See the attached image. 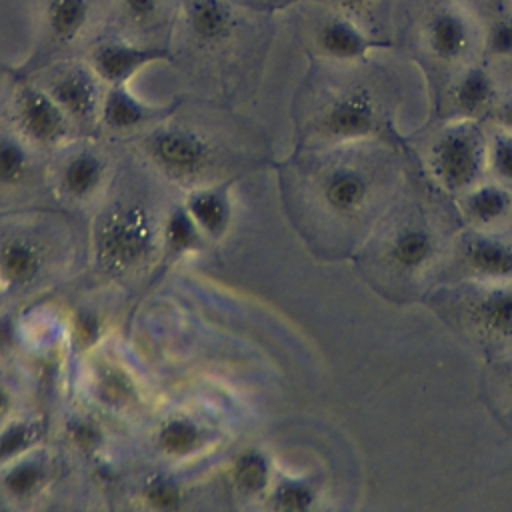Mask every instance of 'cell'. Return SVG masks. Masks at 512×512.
I'll return each mask as SVG.
<instances>
[{
    "instance_id": "obj_21",
    "label": "cell",
    "mask_w": 512,
    "mask_h": 512,
    "mask_svg": "<svg viewBox=\"0 0 512 512\" xmlns=\"http://www.w3.org/2000/svg\"><path fill=\"white\" fill-rule=\"evenodd\" d=\"M210 440L208 430L190 416H168L156 428L154 444L168 458H190L198 454Z\"/></svg>"
},
{
    "instance_id": "obj_35",
    "label": "cell",
    "mask_w": 512,
    "mask_h": 512,
    "mask_svg": "<svg viewBox=\"0 0 512 512\" xmlns=\"http://www.w3.org/2000/svg\"><path fill=\"white\" fill-rule=\"evenodd\" d=\"M122 6L132 20L144 22L156 14L158 0H122Z\"/></svg>"
},
{
    "instance_id": "obj_39",
    "label": "cell",
    "mask_w": 512,
    "mask_h": 512,
    "mask_svg": "<svg viewBox=\"0 0 512 512\" xmlns=\"http://www.w3.org/2000/svg\"><path fill=\"white\" fill-rule=\"evenodd\" d=\"M498 80V86L502 92H512V58L498 62V64H488Z\"/></svg>"
},
{
    "instance_id": "obj_13",
    "label": "cell",
    "mask_w": 512,
    "mask_h": 512,
    "mask_svg": "<svg viewBox=\"0 0 512 512\" xmlns=\"http://www.w3.org/2000/svg\"><path fill=\"white\" fill-rule=\"evenodd\" d=\"M172 60L166 48L138 46L122 40H108L98 44L90 54V68L98 80L108 86H124L142 68Z\"/></svg>"
},
{
    "instance_id": "obj_24",
    "label": "cell",
    "mask_w": 512,
    "mask_h": 512,
    "mask_svg": "<svg viewBox=\"0 0 512 512\" xmlns=\"http://www.w3.org/2000/svg\"><path fill=\"white\" fill-rule=\"evenodd\" d=\"M160 240L166 258L178 260L192 252H198L204 244V234L186 210V206H174L160 230Z\"/></svg>"
},
{
    "instance_id": "obj_30",
    "label": "cell",
    "mask_w": 512,
    "mask_h": 512,
    "mask_svg": "<svg viewBox=\"0 0 512 512\" xmlns=\"http://www.w3.org/2000/svg\"><path fill=\"white\" fill-rule=\"evenodd\" d=\"M486 166L498 182L512 186V132L490 120L486 126Z\"/></svg>"
},
{
    "instance_id": "obj_2",
    "label": "cell",
    "mask_w": 512,
    "mask_h": 512,
    "mask_svg": "<svg viewBox=\"0 0 512 512\" xmlns=\"http://www.w3.org/2000/svg\"><path fill=\"white\" fill-rule=\"evenodd\" d=\"M390 116V100L378 82L356 80L334 90L312 116V134L332 146L364 144L378 138Z\"/></svg>"
},
{
    "instance_id": "obj_8",
    "label": "cell",
    "mask_w": 512,
    "mask_h": 512,
    "mask_svg": "<svg viewBox=\"0 0 512 512\" xmlns=\"http://www.w3.org/2000/svg\"><path fill=\"white\" fill-rule=\"evenodd\" d=\"M310 40L314 52L322 60L340 66L360 64L368 60L378 48L388 46L378 42L356 20L332 8L330 4L312 24Z\"/></svg>"
},
{
    "instance_id": "obj_29",
    "label": "cell",
    "mask_w": 512,
    "mask_h": 512,
    "mask_svg": "<svg viewBox=\"0 0 512 512\" xmlns=\"http://www.w3.org/2000/svg\"><path fill=\"white\" fill-rule=\"evenodd\" d=\"M32 174L28 148L14 136H0V188H18Z\"/></svg>"
},
{
    "instance_id": "obj_22",
    "label": "cell",
    "mask_w": 512,
    "mask_h": 512,
    "mask_svg": "<svg viewBox=\"0 0 512 512\" xmlns=\"http://www.w3.org/2000/svg\"><path fill=\"white\" fill-rule=\"evenodd\" d=\"M230 482L240 496L258 498L266 494L274 482V468L268 452L258 446L240 450L230 462Z\"/></svg>"
},
{
    "instance_id": "obj_26",
    "label": "cell",
    "mask_w": 512,
    "mask_h": 512,
    "mask_svg": "<svg viewBox=\"0 0 512 512\" xmlns=\"http://www.w3.org/2000/svg\"><path fill=\"white\" fill-rule=\"evenodd\" d=\"M48 482V466L38 456H20L2 476V490L14 500L34 498Z\"/></svg>"
},
{
    "instance_id": "obj_3",
    "label": "cell",
    "mask_w": 512,
    "mask_h": 512,
    "mask_svg": "<svg viewBox=\"0 0 512 512\" xmlns=\"http://www.w3.org/2000/svg\"><path fill=\"white\" fill-rule=\"evenodd\" d=\"M160 240L146 206L138 202L110 204L94 224V258L102 274L120 278L140 268Z\"/></svg>"
},
{
    "instance_id": "obj_32",
    "label": "cell",
    "mask_w": 512,
    "mask_h": 512,
    "mask_svg": "<svg viewBox=\"0 0 512 512\" xmlns=\"http://www.w3.org/2000/svg\"><path fill=\"white\" fill-rule=\"evenodd\" d=\"M38 438V426L32 422H12L0 430V464L20 458Z\"/></svg>"
},
{
    "instance_id": "obj_15",
    "label": "cell",
    "mask_w": 512,
    "mask_h": 512,
    "mask_svg": "<svg viewBox=\"0 0 512 512\" xmlns=\"http://www.w3.org/2000/svg\"><path fill=\"white\" fill-rule=\"evenodd\" d=\"M48 94L72 120H90L102 104L96 74L82 66L58 74L48 84Z\"/></svg>"
},
{
    "instance_id": "obj_41",
    "label": "cell",
    "mask_w": 512,
    "mask_h": 512,
    "mask_svg": "<svg viewBox=\"0 0 512 512\" xmlns=\"http://www.w3.org/2000/svg\"><path fill=\"white\" fill-rule=\"evenodd\" d=\"M12 410V394L8 392V388H4L0 384V422H4V418L10 414Z\"/></svg>"
},
{
    "instance_id": "obj_34",
    "label": "cell",
    "mask_w": 512,
    "mask_h": 512,
    "mask_svg": "<svg viewBox=\"0 0 512 512\" xmlns=\"http://www.w3.org/2000/svg\"><path fill=\"white\" fill-rule=\"evenodd\" d=\"M100 334V318L94 316L92 312H82L76 318V336L84 342V346H88L90 342H94Z\"/></svg>"
},
{
    "instance_id": "obj_10",
    "label": "cell",
    "mask_w": 512,
    "mask_h": 512,
    "mask_svg": "<svg viewBox=\"0 0 512 512\" xmlns=\"http://www.w3.org/2000/svg\"><path fill=\"white\" fill-rule=\"evenodd\" d=\"M440 256V236L422 214H410L384 238V262L392 272L414 276L426 272Z\"/></svg>"
},
{
    "instance_id": "obj_14",
    "label": "cell",
    "mask_w": 512,
    "mask_h": 512,
    "mask_svg": "<svg viewBox=\"0 0 512 512\" xmlns=\"http://www.w3.org/2000/svg\"><path fill=\"white\" fill-rule=\"evenodd\" d=\"M458 206L472 228L490 230L512 218V190L502 182H478L458 196Z\"/></svg>"
},
{
    "instance_id": "obj_7",
    "label": "cell",
    "mask_w": 512,
    "mask_h": 512,
    "mask_svg": "<svg viewBox=\"0 0 512 512\" xmlns=\"http://www.w3.org/2000/svg\"><path fill=\"white\" fill-rule=\"evenodd\" d=\"M502 90L492 68L484 62H472L446 76L440 110L444 120H488Z\"/></svg>"
},
{
    "instance_id": "obj_23",
    "label": "cell",
    "mask_w": 512,
    "mask_h": 512,
    "mask_svg": "<svg viewBox=\"0 0 512 512\" xmlns=\"http://www.w3.org/2000/svg\"><path fill=\"white\" fill-rule=\"evenodd\" d=\"M156 114L158 108L136 98L126 84L110 86L100 104L102 122L112 130H130L142 126Z\"/></svg>"
},
{
    "instance_id": "obj_18",
    "label": "cell",
    "mask_w": 512,
    "mask_h": 512,
    "mask_svg": "<svg viewBox=\"0 0 512 512\" xmlns=\"http://www.w3.org/2000/svg\"><path fill=\"white\" fill-rule=\"evenodd\" d=\"M184 206L202 230L204 238L220 240L230 230L234 216L230 184L198 188L188 194Z\"/></svg>"
},
{
    "instance_id": "obj_31",
    "label": "cell",
    "mask_w": 512,
    "mask_h": 512,
    "mask_svg": "<svg viewBox=\"0 0 512 512\" xmlns=\"http://www.w3.org/2000/svg\"><path fill=\"white\" fill-rule=\"evenodd\" d=\"M144 504L148 508L154 510H162V512H172V510H180L184 506V490L182 486L166 476V474H154L150 476L140 492Z\"/></svg>"
},
{
    "instance_id": "obj_4",
    "label": "cell",
    "mask_w": 512,
    "mask_h": 512,
    "mask_svg": "<svg viewBox=\"0 0 512 512\" xmlns=\"http://www.w3.org/2000/svg\"><path fill=\"white\" fill-rule=\"evenodd\" d=\"M426 164L436 184L454 196L482 182L488 172L484 122L444 120L428 140Z\"/></svg>"
},
{
    "instance_id": "obj_33",
    "label": "cell",
    "mask_w": 512,
    "mask_h": 512,
    "mask_svg": "<svg viewBox=\"0 0 512 512\" xmlns=\"http://www.w3.org/2000/svg\"><path fill=\"white\" fill-rule=\"evenodd\" d=\"M102 396H110L114 402H122L130 394V382L122 380L118 372H112L100 380Z\"/></svg>"
},
{
    "instance_id": "obj_12",
    "label": "cell",
    "mask_w": 512,
    "mask_h": 512,
    "mask_svg": "<svg viewBox=\"0 0 512 512\" xmlns=\"http://www.w3.org/2000/svg\"><path fill=\"white\" fill-rule=\"evenodd\" d=\"M458 260L476 282L512 280V244L490 230L472 228L462 234Z\"/></svg>"
},
{
    "instance_id": "obj_28",
    "label": "cell",
    "mask_w": 512,
    "mask_h": 512,
    "mask_svg": "<svg viewBox=\"0 0 512 512\" xmlns=\"http://www.w3.org/2000/svg\"><path fill=\"white\" fill-rule=\"evenodd\" d=\"M512 58V16L496 10L482 26V60L498 64Z\"/></svg>"
},
{
    "instance_id": "obj_40",
    "label": "cell",
    "mask_w": 512,
    "mask_h": 512,
    "mask_svg": "<svg viewBox=\"0 0 512 512\" xmlns=\"http://www.w3.org/2000/svg\"><path fill=\"white\" fill-rule=\"evenodd\" d=\"M496 378L502 382L506 398L512 402V356L504 358L496 366Z\"/></svg>"
},
{
    "instance_id": "obj_38",
    "label": "cell",
    "mask_w": 512,
    "mask_h": 512,
    "mask_svg": "<svg viewBox=\"0 0 512 512\" xmlns=\"http://www.w3.org/2000/svg\"><path fill=\"white\" fill-rule=\"evenodd\" d=\"M466 10H470L474 16H478L482 22L490 18L498 10V0H454Z\"/></svg>"
},
{
    "instance_id": "obj_5",
    "label": "cell",
    "mask_w": 512,
    "mask_h": 512,
    "mask_svg": "<svg viewBox=\"0 0 512 512\" xmlns=\"http://www.w3.org/2000/svg\"><path fill=\"white\" fill-rule=\"evenodd\" d=\"M148 160L174 182H194L216 162L212 142L192 128L164 126L144 140Z\"/></svg>"
},
{
    "instance_id": "obj_6",
    "label": "cell",
    "mask_w": 512,
    "mask_h": 512,
    "mask_svg": "<svg viewBox=\"0 0 512 512\" xmlns=\"http://www.w3.org/2000/svg\"><path fill=\"white\" fill-rule=\"evenodd\" d=\"M376 170L360 160H334L318 178L316 192L322 208L340 220H356L366 214L378 196Z\"/></svg>"
},
{
    "instance_id": "obj_27",
    "label": "cell",
    "mask_w": 512,
    "mask_h": 512,
    "mask_svg": "<svg viewBox=\"0 0 512 512\" xmlns=\"http://www.w3.org/2000/svg\"><path fill=\"white\" fill-rule=\"evenodd\" d=\"M90 16V0H50L46 8V24L50 36L60 42H72L86 26Z\"/></svg>"
},
{
    "instance_id": "obj_11",
    "label": "cell",
    "mask_w": 512,
    "mask_h": 512,
    "mask_svg": "<svg viewBox=\"0 0 512 512\" xmlns=\"http://www.w3.org/2000/svg\"><path fill=\"white\" fill-rule=\"evenodd\" d=\"M16 124L24 138L36 146H56L70 132V118L48 94L32 84H20L16 90Z\"/></svg>"
},
{
    "instance_id": "obj_9",
    "label": "cell",
    "mask_w": 512,
    "mask_h": 512,
    "mask_svg": "<svg viewBox=\"0 0 512 512\" xmlns=\"http://www.w3.org/2000/svg\"><path fill=\"white\" fill-rule=\"evenodd\" d=\"M458 304L460 320L474 336L492 344L512 342V280L478 282Z\"/></svg>"
},
{
    "instance_id": "obj_1",
    "label": "cell",
    "mask_w": 512,
    "mask_h": 512,
    "mask_svg": "<svg viewBox=\"0 0 512 512\" xmlns=\"http://www.w3.org/2000/svg\"><path fill=\"white\" fill-rule=\"evenodd\" d=\"M484 22L454 0H406L400 32L418 56L450 76L482 60Z\"/></svg>"
},
{
    "instance_id": "obj_19",
    "label": "cell",
    "mask_w": 512,
    "mask_h": 512,
    "mask_svg": "<svg viewBox=\"0 0 512 512\" xmlns=\"http://www.w3.org/2000/svg\"><path fill=\"white\" fill-rule=\"evenodd\" d=\"M104 176V158L92 150H78L62 164L60 188L70 200L84 202L100 190Z\"/></svg>"
},
{
    "instance_id": "obj_16",
    "label": "cell",
    "mask_w": 512,
    "mask_h": 512,
    "mask_svg": "<svg viewBox=\"0 0 512 512\" xmlns=\"http://www.w3.org/2000/svg\"><path fill=\"white\" fill-rule=\"evenodd\" d=\"M46 264L44 250L28 236L12 234L0 240V284L26 288L38 280Z\"/></svg>"
},
{
    "instance_id": "obj_37",
    "label": "cell",
    "mask_w": 512,
    "mask_h": 512,
    "mask_svg": "<svg viewBox=\"0 0 512 512\" xmlns=\"http://www.w3.org/2000/svg\"><path fill=\"white\" fill-rule=\"evenodd\" d=\"M72 436H74V442L82 448V450H88V448H94L100 440V434L94 426L86 424V422H78L72 430Z\"/></svg>"
},
{
    "instance_id": "obj_17",
    "label": "cell",
    "mask_w": 512,
    "mask_h": 512,
    "mask_svg": "<svg viewBox=\"0 0 512 512\" xmlns=\"http://www.w3.org/2000/svg\"><path fill=\"white\" fill-rule=\"evenodd\" d=\"M368 30L378 42L392 44L400 32L406 0H326Z\"/></svg>"
},
{
    "instance_id": "obj_42",
    "label": "cell",
    "mask_w": 512,
    "mask_h": 512,
    "mask_svg": "<svg viewBox=\"0 0 512 512\" xmlns=\"http://www.w3.org/2000/svg\"><path fill=\"white\" fill-rule=\"evenodd\" d=\"M498 8L512 16V0H498Z\"/></svg>"
},
{
    "instance_id": "obj_25",
    "label": "cell",
    "mask_w": 512,
    "mask_h": 512,
    "mask_svg": "<svg viewBox=\"0 0 512 512\" xmlns=\"http://www.w3.org/2000/svg\"><path fill=\"white\" fill-rule=\"evenodd\" d=\"M320 500V484L312 476L284 474L270 486V506L274 510L302 512L316 508Z\"/></svg>"
},
{
    "instance_id": "obj_20",
    "label": "cell",
    "mask_w": 512,
    "mask_h": 512,
    "mask_svg": "<svg viewBox=\"0 0 512 512\" xmlns=\"http://www.w3.org/2000/svg\"><path fill=\"white\" fill-rule=\"evenodd\" d=\"M186 20L194 38L208 46L228 40L236 26L234 10L224 0H190Z\"/></svg>"
},
{
    "instance_id": "obj_36",
    "label": "cell",
    "mask_w": 512,
    "mask_h": 512,
    "mask_svg": "<svg viewBox=\"0 0 512 512\" xmlns=\"http://www.w3.org/2000/svg\"><path fill=\"white\" fill-rule=\"evenodd\" d=\"M490 122L502 126V128H508L512 132V92H502L490 118Z\"/></svg>"
}]
</instances>
